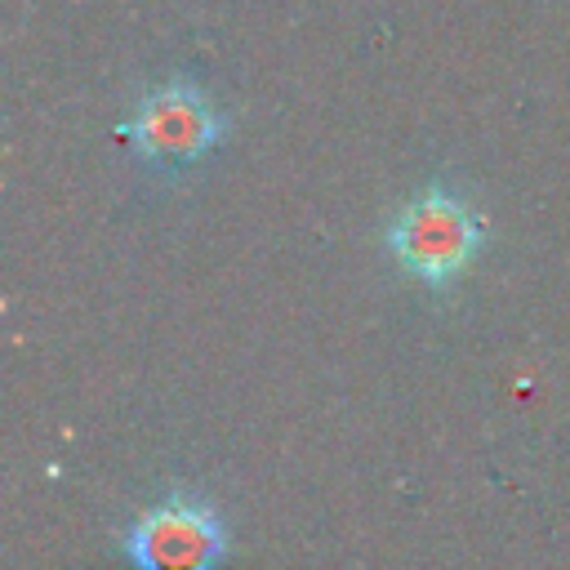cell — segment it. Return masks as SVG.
Instances as JSON below:
<instances>
[{"instance_id": "6da1fadb", "label": "cell", "mask_w": 570, "mask_h": 570, "mask_svg": "<svg viewBox=\"0 0 570 570\" xmlns=\"http://www.w3.org/2000/svg\"><path fill=\"white\" fill-rule=\"evenodd\" d=\"M481 245H485L481 214L445 183H428L423 191H414L387 227V249L401 263V272L436 289L463 276L481 254Z\"/></svg>"}, {"instance_id": "7a4b0ae2", "label": "cell", "mask_w": 570, "mask_h": 570, "mask_svg": "<svg viewBox=\"0 0 570 570\" xmlns=\"http://www.w3.org/2000/svg\"><path fill=\"white\" fill-rule=\"evenodd\" d=\"M223 134L227 120L214 107V98L183 76L147 89L134 116L125 120V138L134 142V151L160 169H187L205 160L223 142Z\"/></svg>"}, {"instance_id": "3957f363", "label": "cell", "mask_w": 570, "mask_h": 570, "mask_svg": "<svg viewBox=\"0 0 570 570\" xmlns=\"http://www.w3.org/2000/svg\"><path fill=\"white\" fill-rule=\"evenodd\" d=\"M120 548L134 570H218L232 552V534L214 503L169 494L129 521Z\"/></svg>"}]
</instances>
